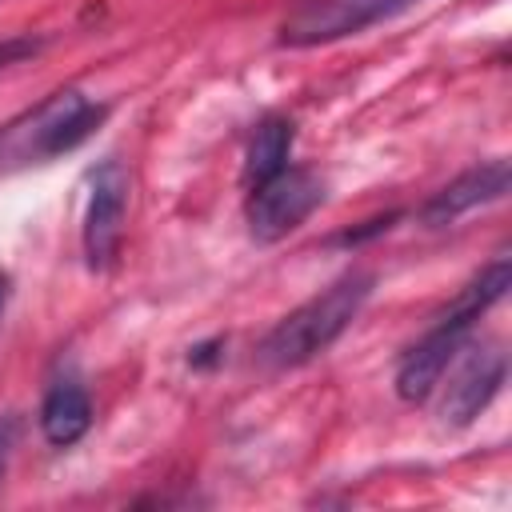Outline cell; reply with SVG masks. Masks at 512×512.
Listing matches in <instances>:
<instances>
[{
    "label": "cell",
    "mask_w": 512,
    "mask_h": 512,
    "mask_svg": "<svg viewBox=\"0 0 512 512\" xmlns=\"http://www.w3.org/2000/svg\"><path fill=\"white\" fill-rule=\"evenodd\" d=\"M508 284H512V264L500 256V260H492V264L456 296V304L440 316V324H436L416 348L404 352V360H400V368H396V392H400V400L420 404V400L440 384V376L448 372V364H452L456 348L464 344V332L472 328V320H480V312L492 308V304L508 292Z\"/></svg>",
    "instance_id": "6da1fadb"
},
{
    "label": "cell",
    "mask_w": 512,
    "mask_h": 512,
    "mask_svg": "<svg viewBox=\"0 0 512 512\" xmlns=\"http://www.w3.org/2000/svg\"><path fill=\"white\" fill-rule=\"evenodd\" d=\"M8 448H12V420L0 424V472H4V460H8Z\"/></svg>",
    "instance_id": "7c38bea8"
},
{
    "label": "cell",
    "mask_w": 512,
    "mask_h": 512,
    "mask_svg": "<svg viewBox=\"0 0 512 512\" xmlns=\"http://www.w3.org/2000/svg\"><path fill=\"white\" fill-rule=\"evenodd\" d=\"M124 208H128V172L116 160H108L92 176V196L84 212V260L92 272L108 268V260L116 256Z\"/></svg>",
    "instance_id": "52a82bcc"
},
{
    "label": "cell",
    "mask_w": 512,
    "mask_h": 512,
    "mask_svg": "<svg viewBox=\"0 0 512 512\" xmlns=\"http://www.w3.org/2000/svg\"><path fill=\"white\" fill-rule=\"evenodd\" d=\"M92 424V400L76 380H56L40 404V432L48 444L68 448L76 444Z\"/></svg>",
    "instance_id": "9c48e42d"
},
{
    "label": "cell",
    "mask_w": 512,
    "mask_h": 512,
    "mask_svg": "<svg viewBox=\"0 0 512 512\" xmlns=\"http://www.w3.org/2000/svg\"><path fill=\"white\" fill-rule=\"evenodd\" d=\"M412 4L416 0H304L280 24V40L292 48L344 40V36H356V32L380 24V20H392L396 12L412 8Z\"/></svg>",
    "instance_id": "5b68a950"
},
{
    "label": "cell",
    "mask_w": 512,
    "mask_h": 512,
    "mask_svg": "<svg viewBox=\"0 0 512 512\" xmlns=\"http://www.w3.org/2000/svg\"><path fill=\"white\" fill-rule=\"evenodd\" d=\"M108 116L104 104H92L80 92H56L40 108H32L24 120L8 124L0 140V156L28 164V160H48L60 152H72L80 140L92 136V128Z\"/></svg>",
    "instance_id": "3957f363"
},
{
    "label": "cell",
    "mask_w": 512,
    "mask_h": 512,
    "mask_svg": "<svg viewBox=\"0 0 512 512\" xmlns=\"http://www.w3.org/2000/svg\"><path fill=\"white\" fill-rule=\"evenodd\" d=\"M504 372H508V360L500 348L492 344H480V348H468V356L456 364V372L448 376L444 384V396H440V424L444 428H464L472 424L500 392L504 384Z\"/></svg>",
    "instance_id": "8992f818"
},
{
    "label": "cell",
    "mask_w": 512,
    "mask_h": 512,
    "mask_svg": "<svg viewBox=\"0 0 512 512\" xmlns=\"http://www.w3.org/2000/svg\"><path fill=\"white\" fill-rule=\"evenodd\" d=\"M372 292V276L356 272L336 280L332 288H324L320 296H312L308 304H300L296 312H288L260 344V360L268 368H296L308 364L312 356H320L364 308Z\"/></svg>",
    "instance_id": "7a4b0ae2"
},
{
    "label": "cell",
    "mask_w": 512,
    "mask_h": 512,
    "mask_svg": "<svg viewBox=\"0 0 512 512\" xmlns=\"http://www.w3.org/2000/svg\"><path fill=\"white\" fill-rule=\"evenodd\" d=\"M36 48H40L36 40H8V44H0V68L12 64V60H20V56H32Z\"/></svg>",
    "instance_id": "8fae6325"
},
{
    "label": "cell",
    "mask_w": 512,
    "mask_h": 512,
    "mask_svg": "<svg viewBox=\"0 0 512 512\" xmlns=\"http://www.w3.org/2000/svg\"><path fill=\"white\" fill-rule=\"evenodd\" d=\"M324 200V180L308 168H284L272 180L256 184L248 204V232L256 244H276L296 232Z\"/></svg>",
    "instance_id": "277c9868"
},
{
    "label": "cell",
    "mask_w": 512,
    "mask_h": 512,
    "mask_svg": "<svg viewBox=\"0 0 512 512\" xmlns=\"http://www.w3.org/2000/svg\"><path fill=\"white\" fill-rule=\"evenodd\" d=\"M508 184H512V168H508V160H504V156H500V160H488V164L468 168L464 176H456L448 188H440V192L424 204L420 216H424V224H432V228L452 224V220H460L464 212L500 200V196L508 192Z\"/></svg>",
    "instance_id": "ba28073f"
},
{
    "label": "cell",
    "mask_w": 512,
    "mask_h": 512,
    "mask_svg": "<svg viewBox=\"0 0 512 512\" xmlns=\"http://www.w3.org/2000/svg\"><path fill=\"white\" fill-rule=\"evenodd\" d=\"M292 148V124L288 120H264L248 144V160H244V184L256 188L264 180H272L276 172H284Z\"/></svg>",
    "instance_id": "30bf717a"
}]
</instances>
